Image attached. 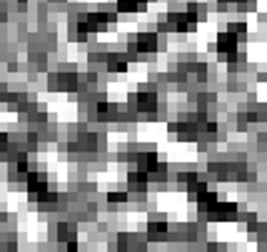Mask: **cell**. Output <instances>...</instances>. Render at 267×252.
Here are the masks:
<instances>
[{
    "label": "cell",
    "instance_id": "6da1fadb",
    "mask_svg": "<svg viewBox=\"0 0 267 252\" xmlns=\"http://www.w3.org/2000/svg\"><path fill=\"white\" fill-rule=\"evenodd\" d=\"M155 43H157V40H155V35H143V38L138 40V47H143V50H152Z\"/></svg>",
    "mask_w": 267,
    "mask_h": 252
}]
</instances>
